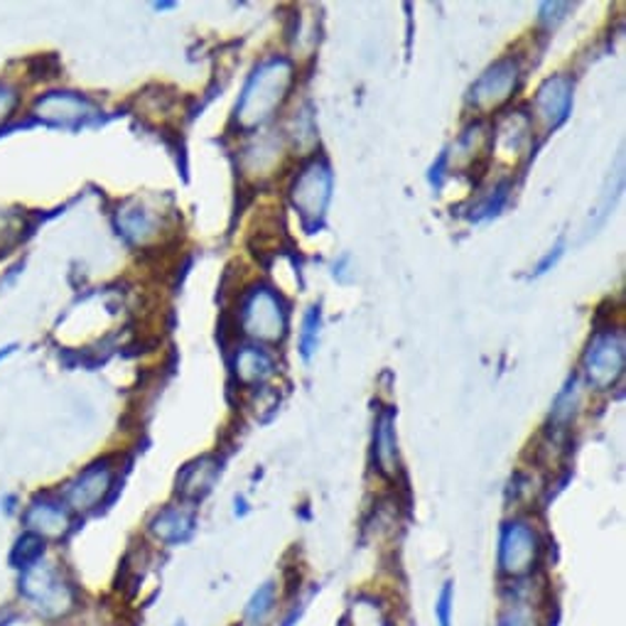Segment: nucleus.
I'll return each instance as SVG.
<instances>
[{"instance_id": "nucleus-12", "label": "nucleus", "mask_w": 626, "mask_h": 626, "mask_svg": "<svg viewBox=\"0 0 626 626\" xmlns=\"http://www.w3.org/2000/svg\"><path fill=\"white\" fill-rule=\"evenodd\" d=\"M376 445H378V460H382V462L394 460L396 450H394V435H390V416H388V413H386V416H382V420H378Z\"/></svg>"}, {"instance_id": "nucleus-14", "label": "nucleus", "mask_w": 626, "mask_h": 626, "mask_svg": "<svg viewBox=\"0 0 626 626\" xmlns=\"http://www.w3.org/2000/svg\"><path fill=\"white\" fill-rule=\"evenodd\" d=\"M13 102H15V96L8 92V88L0 86V123L6 121V116L10 114V108H13Z\"/></svg>"}, {"instance_id": "nucleus-5", "label": "nucleus", "mask_w": 626, "mask_h": 626, "mask_svg": "<svg viewBox=\"0 0 626 626\" xmlns=\"http://www.w3.org/2000/svg\"><path fill=\"white\" fill-rule=\"evenodd\" d=\"M519 84V66L517 62L504 60L491 66V70L479 80L472 88V104L479 111H491L509 102L513 88Z\"/></svg>"}, {"instance_id": "nucleus-3", "label": "nucleus", "mask_w": 626, "mask_h": 626, "mask_svg": "<svg viewBox=\"0 0 626 626\" xmlns=\"http://www.w3.org/2000/svg\"><path fill=\"white\" fill-rule=\"evenodd\" d=\"M587 376L599 388H609L622 376L624 368V337L619 332H607L595 337L587 352Z\"/></svg>"}, {"instance_id": "nucleus-11", "label": "nucleus", "mask_w": 626, "mask_h": 626, "mask_svg": "<svg viewBox=\"0 0 626 626\" xmlns=\"http://www.w3.org/2000/svg\"><path fill=\"white\" fill-rule=\"evenodd\" d=\"M28 523L32 529H38L40 533L48 535H58L64 531L66 525V517L52 504H42V507H32V511L28 513Z\"/></svg>"}, {"instance_id": "nucleus-10", "label": "nucleus", "mask_w": 626, "mask_h": 626, "mask_svg": "<svg viewBox=\"0 0 626 626\" xmlns=\"http://www.w3.org/2000/svg\"><path fill=\"white\" fill-rule=\"evenodd\" d=\"M237 372L243 384H255L273 372V364L261 349H243L237 359Z\"/></svg>"}, {"instance_id": "nucleus-13", "label": "nucleus", "mask_w": 626, "mask_h": 626, "mask_svg": "<svg viewBox=\"0 0 626 626\" xmlns=\"http://www.w3.org/2000/svg\"><path fill=\"white\" fill-rule=\"evenodd\" d=\"M317 324H320L317 310H312L310 315L305 317V332H303V352H305V356H310V352H312V342H315Z\"/></svg>"}, {"instance_id": "nucleus-1", "label": "nucleus", "mask_w": 626, "mask_h": 626, "mask_svg": "<svg viewBox=\"0 0 626 626\" xmlns=\"http://www.w3.org/2000/svg\"><path fill=\"white\" fill-rule=\"evenodd\" d=\"M290 84H293V66L288 60H271L259 66L239 104L241 126L251 128L271 118L273 111L285 102Z\"/></svg>"}, {"instance_id": "nucleus-9", "label": "nucleus", "mask_w": 626, "mask_h": 626, "mask_svg": "<svg viewBox=\"0 0 626 626\" xmlns=\"http://www.w3.org/2000/svg\"><path fill=\"white\" fill-rule=\"evenodd\" d=\"M533 533L531 531H525L521 529V525H517V529H511L509 535H507V541H504V563L509 570H523L525 563L531 561V555H533Z\"/></svg>"}, {"instance_id": "nucleus-4", "label": "nucleus", "mask_w": 626, "mask_h": 626, "mask_svg": "<svg viewBox=\"0 0 626 626\" xmlns=\"http://www.w3.org/2000/svg\"><path fill=\"white\" fill-rule=\"evenodd\" d=\"M330 185L332 175L327 165L312 163L310 167H305L293 187V202L300 209V215L305 219H317L330 199Z\"/></svg>"}, {"instance_id": "nucleus-2", "label": "nucleus", "mask_w": 626, "mask_h": 626, "mask_svg": "<svg viewBox=\"0 0 626 626\" xmlns=\"http://www.w3.org/2000/svg\"><path fill=\"white\" fill-rule=\"evenodd\" d=\"M243 327L263 342H278L285 334L281 300L268 288H255L243 305Z\"/></svg>"}, {"instance_id": "nucleus-8", "label": "nucleus", "mask_w": 626, "mask_h": 626, "mask_svg": "<svg viewBox=\"0 0 626 626\" xmlns=\"http://www.w3.org/2000/svg\"><path fill=\"white\" fill-rule=\"evenodd\" d=\"M40 116L50 118V121H60V123H70L84 116L86 104L82 102L80 96H72V94H52L40 102L38 106Z\"/></svg>"}, {"instance_id": "nucleus-7", "label": "nucleus", "mask_w": 626, "mask_h": 626, "mask_svg": "<svg viewBox=\"0 0 626 626\" xmlns=\"http://www.w3.org/2000/svg\"><path fill=\"white\" fill-rule=\"evenodd\" d=\"M111 484V472L104 467L88 469L84 477L76 479L70 489V501L74 509H92L96 501H102Z\"/></svg>"}, {"instance_id": "nucleus-6", "label": "nucleus", "mask_w": 626, "mask_h": 626, "mask_svg": "<svg viewBox=\"0 0 626 626\" xmlns=\"http://www.w3.org/2000/svg\"><path fill=\"white\" fill-rule=\"evenodd\" d=\"M570 102H573V82L567 76H553L547 80L535 96V116L543 121L545 128H553L557 123H563Z\"/></svg>"}]
</instances>
